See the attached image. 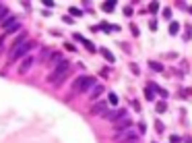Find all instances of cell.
I'll return each mask as SVG.
<instances>
[{
    "instance_id": "cell-1",
    "label": "cell",
    "mask_w": 192,
    "mask_h": 143,
    "mask_svg": "<svg viewBox=\"0 0 192 143\" xmlns=\"http://www.w3.org/2000/svg\"><path fill=\"white\" fill-rule=\"evenodd\" d=\"M68 75H70V62L62 58L56 66H54V71L48 75V83L50 85H62Z\"/></svg>"
},
{
    "instance_id": "cell-2",
    "label": "cell",
    "mask_w": 192,
    "mask_h": 143,
    "mask_svg": "<svg viewBox=\"0 0 192 143\" xmlns=\"http://www.w3.org/2000/svg\"><path fill=\"white\" fill-rule=\"evenodd\" d=\"M33 46H35L33 42H25V44H21L19 48H12L11 52H8V62H15V60L27 56V54L31 52V48H33Z\"/></svg>"
},
{
    "instance_id": "cell-3",
    "label": "cell",
    "mask_w": 192,
    "mask_h": 143,
    "mask_svg": "<svg viewBox=\"0 0 192 143\" xmlns=\"http://www.w3.org/2000/svg\"><path fill=\"white\" fill-rule=\"evenodd\" d=\"M95 85L97 83H95L93 77H79V79H74L72 89H74V91H87V89H93Z\"/></svg>"
},
{
    "instance_id": "cell-4",
    "label": "cell",
    "mask_w": 192,
    "mask_h": 143,
    "mask_svg": "<svg viewBox=\"0 0 192 143\" xmlns=\"http://www.w3.org/2000/svg\"><path fill=\"white\" fill-rule=\"evenodd\" d=\"M126 110H112V112H108L105 114V118L110 120V122H118V120H122V118H126Z\"/></svg>"
},
{
    "instance_id": "cell-5",
    "label": "cell",
    "mask_w": 192,
    "mask_h": 143,
    "mask_svg": "<svg viewBox=\"0 0 192 143\" xmlns=\"http://www.w3.org/2000/svg\"><path fill=\"white\" fill-rule=\"evenodd\" d=\"M132 124H134V122H132V120L126 116V118L118 120V122H114V131L118 133V131H126V129H132Z\"/></svg>"
},
{
    "instance_id": "cell-6",
    "label": "cell",
    "mask_w": 192,
    "mask_h": 143,
    "mask_svg": "<svg viewBox=\"0 0 192 143\" xmlns=\"http://www.w3.org/2000/svg\"><path fill=\"white\" fill-rule=\"evenodd\" d=\"M130 137H136L132 129H126V131H118V133H114V139H116V141H122V139H130Z\"/></svg>"
},
{
    "instance_id": "cell-7",
    "label": "cell",
    "mask_w": 192,
    "mask_h": 143,
    "mask_svg": "<svg viewBox=\"0 0 192 143\" xmlns=\"http://www.w3.org/2000/svg\"><path fill=\"white\" fill-rule=\"evenodd\" d=\"M108 112H110V110H108V104H103V102H97L95 106L91 108V114H103V116H105Z\"/></svg>"
},
{
    "instance_id": "cell-8",
    "label": "cell",
    "mask_w": 192,
    "mask_h": 143,
    "mask_svg": "<svg viewBox=\"0 0 192 143\" xmlns=\"http://www.w3.org/2000/svg\"><path fill=\"white\" fill-rule=\"evenodd\" d=\"M31 66H33V58H31V56H25V58H23V62H21V66H19V73L23 75V73L29 71Z\"/></svg>"
},
{
    "instance_id": "cell-9",
    "label": "cell",
    "mask_w": 192,
    "mask_h": 143,
    "mask_svg": "<svg viewBox=\"0 0 192 143\" xmlns=\"http://www.w3.org/2000/svg\"><path fill=\"white\" fill-rule=\"evenodd\" d=\"M25 42H27V33H25V31H23L21 36H17V37H15V42H12L11 50H12V48H19V46H21V44H25Z\"/></svg>"
},
{
    "instance_id": "cell-10",
    "label": "cell",
    "mask_w": 192,
    "mask_h": 143,
    "mask_svg": "<svg viewBox=\"0 0 192 143\" xmlns=\"http://www.w3.org/2000/svg\"><path fill=\"white\" fill-rule=\"evenodd\" d=\"M21 29H23L21 21H17V23H12L11 27H8V29H6V31H4V33H6V36H12V33H17V31H21Z\"/></svg>"
},
{
    "instance_id": "cell-11",
    "label": "cell",
    "mask_w": 192,
    "mask_h": 143,
    "mask_svg": "<svg viewBox=\"0 0 192 143\" xmlns=\"http://www.w3.org/2000/svg\"><path fill=\"white\" fill-rule=\"evenodd\" d=\"M101 94H103V87H101V85H95V87L91 89V100H97Z\"/></svg>"
},
{
    "instance_id": "cell-12",
    "label": "cell",
    "mask_w": 192,
    "mask_h": 143,
    "mask_svg": "<svg viewBox=\"0 0 192 143\" xmlns=\"http://www.w3.org/2000/svg\"><path fill=\"white\" fill-rule=\"evenodd\" d=\"M60 60H62V56H60V54H52V56H50V62H48V64L52 66V64H56V62H60Z\"/></svg>"
},
{
    "instance_id": "cell-13",
    "label": "cell",
    "mask_w": 192,
    "mask_h": 143,
    "mask_svg": "<svg viewBox=\"0 0 192 143\" xmlns=\"http://www.w3.org/2000/svg\"><path fill=\"white\" fill-rule=\"evenodd\" d=\"M8 17H11V15H8V11H6V9H2V11H0V25L4 23Z\"/></svg>"
},
{
    "instance_id": "cell-14",
    "label": "cell",
    "mask_w": 192,
    "mask_h": 143,
    "mask_svg": "<svg viewBox=\"0 0 192 143\" xmlns=\"http://www.w3.org/2000/svg\"><path fill=\"white\" fill-rule=\"evenodd\" d=\"M178 29H180V25H178V23H171L170 25V33H171V36H176V33H178Z\"/></svg>"
},
{
    "instance_id": "cell-15",
    "label": "cell",
    "mask_w": 192,
    "mask_h": 143,
    "mask_svg": "<svg viewBox=\"0 0 192 143\" xmlns=\"http://www.w3.org/2000/svg\"><path fill=\"white\" fill-rule=\"evenodd\" d=\"M118 143H138V137H130V139H122Z\"/></svg>"
},
{
    "instance_id": "cell-16",
    "label": "cell",
    "mask_w": 192,
    "mask_h": 143,
    "mask_svg": "<svg viewBox=\"0 0 192 143\" xmlns=\"http://www.w3.org/2000/svg\"><path fill=\"white\" fill-rule=\"evenodd\" d=\"M101 54L105 56V58L110 60V62H114V56H112V52H108V50H101Z\"/></svg>"
},
{
    "instance_id": "cell-17",
    "label": "cell",
    "mask_w": 192,
    "mask_h": 143,
    "mask_svg": "<svg viewBox=\"0 0 192 143\" xmlns=\"http://www.w3.org/2000/svg\"><path fill=\"white\" fill-rule=\"evenodd\" d=\"M149 64H151V69H153V71H163V66L157 64V62H149Z\"/></svg>"
},
{
    "instance_id": "cell-18",
    "label": "cell",
    "mask_w": 192,
    "mask_h": 143,
    "mask_svg": "<svg viewBox=\"0 0 192 143\" xmlns=\"http://www.w3.org/2000/svg\"><path fill=\"white\" fill-rule=\"evenodd\" d=\"M157 9H159V4H157V2H153V4H149V11H151V12H157Z\"/></svg>"
},
{
    "instance_id": "cell-19",
    "label": "cell",
    "mask_w": 192,
    "mask_h": 143,
    "mask_svg": "<svg viewBox=\"0 0 192 143\" xmlns=\"http://www.w3.org/2000/svg\"><path fill=\"white\" fill-rule=\"evenodd\" d=\"M163 19H167V21L171 19V11H170V9H165V11H163Z\"/></svg>"
},
{
    "instance_id": "cell-20",
    "label": "cell",
    "mask_w": 192,
    "mask_h": 143,
    "mask_svg": "<svg viewBox=\"0 0 192 143\" xmlns=\"http://www.w3.org/2000/svg\"><path fill=\"white\" fill-rule=\"evenodd\" d=\"M165 102H161V104H157V112H165Z\"/></svg>"
},
{
    "instance_id": "cell-21",
    "label": "cell",
    "mask_w": 192,
    "mask_h": 143,
    "mask_svg": "<svg viewBox=\"0 0 192 143\" xmlns=\"http://www.w3.org/2000/svg\"><path fill=\"white\" fill-rule=\"evenodd\" d=\"M103 9H105V11H112V9H114V2H105V4H103Z\"/></svg>"
},
{
    "instance_id": "cell-22",
    "label": "cell",
    "mask_w": 192,
    "mask_h": 143,
    "mask_svg": "<svg viewBox=\"0 0 192 143\" xmlns=\"http://www.w3.org/2000/svg\"><path fill=\"white\" fill-rule=\"evenodd\" d=\"M70 15H74V17H81V11H77V9H70Z\"/></svg>"
},
{
    "instance_id": "cell-23",
    "label": "cell",
    "mask_w": 192,
    "mask_h": 143,
    "mask_svg": "<svg viewBox=\"0 0 192 143\" xmlns=\"http://www.w3.org/2000/svg\"><path fill=\"white\" fill-rule=\"evenodd\" d=\"M110 102H112V104H116V102H118V97H116V94H110Z\"/></svg>"
},
{
    "instance_id": "cell-24",
    "label": "cell",
    "mask_w": 192,
    "mask_h": 143,
    "mask_svg": "<svg viewBox=\"0 0 192 143\" xmlns=\"http://www.w3.org/2000/svg\"><path fill=\"white\" fill-rule=\"evenodd\" d=\"M147 100H155V97H153V91H151V89H147Z\"/></svg>"
},
{
    "instance_id": "cell-25",
    "label": "cell",
    "mask_w": 192,
    "mask_h": 143,
    "mask_svg": "<svg viewBox=\"0 0 192 143\" xmlns=\"http://www.w3.org/2000/svg\"><path fill=\"white\" fill-rule=\"evenodd\" d=\"M2 48H4V37H0V54H2Z\"/></svg>"
},
{
    "instance_id": "cell-26",
    "label": "cell",
    "mask_w": 192,
    "mask_h": 143,
    "mask_svg": "<svg viewBox=\"0 0 192 143\" xmlns=\"http://www.w3.org/2000/svg\"><path fill=\"white\" fill-rule=\"evenodd\" d=\"M171 143H180V137H171Z\"/></svg>"
},
{
    "instance_id": "cell-27",
    "label": "cell",
    "mask_w": 192,
    "mask_h": 143,
    "mask_svg": "<svg viewBox=\"0 0 192 143\" xmlns=\"http://www.w3.org/2000/svg\"><path fill=\"white\" fill-rule=\"evenodd\" d=\"M0 11H2V6H0Z\"/></svg>"
}]
</instances>
